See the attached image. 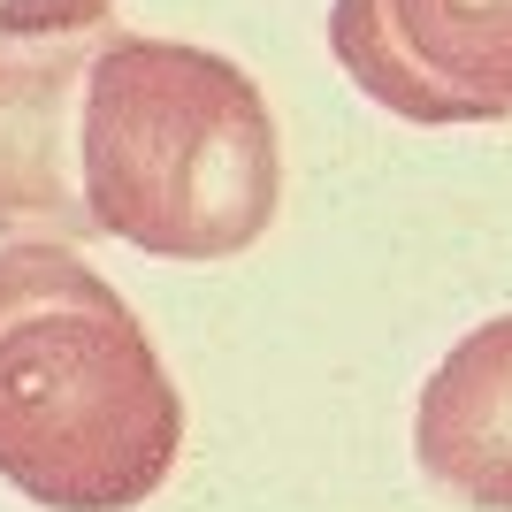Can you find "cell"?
<instances>
[{
    "label": "cell",
    "mask_w": 512,
    "mask_h": 512,
    "mask_svg": "<svg viewBox=\"0 0 512 512\" xmlns=\"http://www.w3.org/2000/svg\"><path fill=\"white\" fill-rule=\"evenodd\" d=\"M184 398L146 321L69 245L0 253V482L46 512H130L176 474Z\"/></svg>",
    "instance_id": "1"
},
{
    "label": "cell",
    "mask_w": 512,
    "mask_h": 512,
    "mask_svg": "<svg viewBox=\"0 0 512 512\" xmlns=\"http://www.w3.org/2000/svg\"><path fill=\"white\" fill-rule=\"evenodd\" d=\"M115 0H0V31H100Z\"/></svg>",
    "instance_id": "6"
},
{
    "label": "cell",
    "mask_w": 512,
    "mask_h": 512,
    "mask_svg": "<svg viewBox=\"0 0 512 512\" xmlns=\"http://www.w3.org/2000/svg\"><path fill=\"white\" fill-rule=\"evenodd\" d=\"M85 199L100 237L153 260H230L283 207L260 85L192 39L115 31L85 92Z\"/></svg>",
    "instance_id": "2"
},
{
    "label": "cell",
    "mask_w": 512,
    "mask_h": 512,
    "mask_svg": "<svg viewBox=\"0 0 512 512\" xmlns=\"http://www.w3.org/2000/svg\"><path fill=\"white\" fill-rule=\"evenodd\" d=\"M115 23L100 31H0V237L85 245V92Z\"/></svg>",
    "instance_id": "4"
},
{
    "label": "cell",
    "mask_w": 512,
    "mask_h": 512,
    "mask_svg": "<svg viewBox=\"0 0 512 512\" xmlns=\"http://www.w3.org/2000/svg\"><path fill=\"white\" fill-rule=\"evenodd\" d=\"M329 54L406 123H512V0H337Z\"/></svg>",
    "instance_id": "3"
},
{
    "label": "cell",
    "mask_w": 512,
    "mask_h": 512,
    "mask_svg": "<svg viewBox=\"0 0 512 512\" xmlns=\"http://www.w3.org/2000/svg\"><path fill=\"white\" fill-rule=\"evenodd\" d=\"M413 459L459 505L512 512V314L451 344L413 406Z\"/></svg>",
    "instance_id": "5"
}]
</instances>
